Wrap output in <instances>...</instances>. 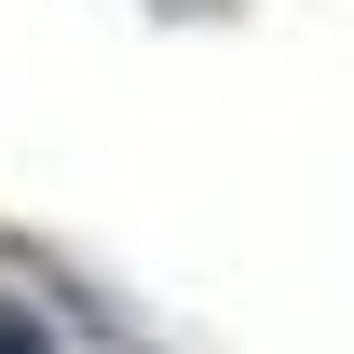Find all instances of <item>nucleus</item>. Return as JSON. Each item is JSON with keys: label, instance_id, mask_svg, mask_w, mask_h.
I'll return each mask as SVG.
<instances>
[{"label": "nucleus", "instance_id": "nucleus-1", "mask_svg": "<svg viewBox=\"0 0 354 354\" xmlns=\"http://www.w3.org/2000/svg\"><path fill=\"white\" fill-rule=\"evenodd\" d=\"M0 354H55V341H41V327H28L14 300H0Z\"/></svg>", "mask_w": 354, "mask_h": 354}]
</instances>
